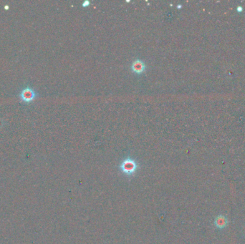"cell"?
<instances>
[{"label":"cell","mask_w":245,"mask_h":244,"mask_svg":"<svg viewBox=\"0 0 245 244\" xmlns=\"http://www.w3.org/2000/svg\"><path fill=\"white\" fill-rule=\"evenodd\" d=\"M9 8V7H8V5H5V7H4V9H8Z\"/></svg>","instance_id":"8992f818"},{"label":"cell","mask_w":245,"mask_h":244,"mask_svg":"<svg viewBox=\"0 0 245 244\" xmlns=\"http://www.w3.org/2000/svg\"><path fill=\"white\" fill-rule=\"evenodd\" d=\"M227 223V218L223 216H219L216 218V221H215V225H216V226L218 228H224L226 226Z\"/></svg>","instance_id":"277c9868"},{"label":"cell","mask_w":245,"mask_h":244,"mask_svg":"<svg viewBox=\"0 0 245 244\" xmlns=\"http://www.w3.org/2000/svg\"><path fill=\"white\" fill-rule=\"evenodd\" d=\"M37 95H38V93L30 86L25 87L22 89L20 93H19V98L24 103H29L33 102L36 98Z\"/></svg>","instance_id":"6da1fadb"},{"label":"cell","mask_w":245,"mask_h":244,"mask_svg":"<svg viewBox=\"0 0 245 244\" xmlns=\"http://www.w3.org/2000/svg\"><path fill=\"white\" fill-rule=\"evenodd\" d=\"M122 168L123 170L127 172H131L134 170V169L136 168V163L135 160H132L130 158H127L126 160L123 162Z\"/></svg>","instance_id":"3957f363"},{"label":"cell","mask_w":245,"mask_h":244,"mask_svg":"<svg viewBox=\"0 0 245 244\" xmlns=\"http://www.w3.org/2000/svg\"><path fill=\"white\" fill-rule=\"evenodd\" d=\"M90 1H88V0H85V2H83V3L82 4V5H83V7H88V6L90 5Z\"/></svg>","instance_id":"5b68a950"},{"label":"cell","mask_w":245,"mask_h":244,"mask_svg":"<svg viewBox=\"0 0 245 244\" xmlns=\"http://www.w3.org/2000/svg\"><path fill=\"white\" fill-rule=\"evenodd\" d=\"M146 64L141 59L136 58L131 64V70L137 74H141L145 71Z\"/></svg>","instance_id":"7a4b0ae2"}]
</instances>
